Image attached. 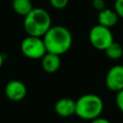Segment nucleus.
Wrapping results in <instances>:
<instances>
[{
  "mask_svg": "<svg viewBox=\"0 0 123 123\" xmlns=\"http://www.w3.org/2000/svg\"><path fill=\"white\" fill-rule=\"evenodd\" d=\"M47 52L57 55L66 53L72 46L73 37L68 28L62 25H54L42 37Z\"/></svg>",
  "mask_w": 123,
  "mask_h": 123,
  "instance_id": "f257e3e1",
  "label": "nucleus"
},
{
  "mask_svg": "<svg viewBox=\"0 0 123 123\" xmlns=\"http://www.w3.org/2000/svg\"><path fill=\"white\" fill-rule=\"evenodd\" d=\"M52 26L50 13L42 8H34L23 20V28L28 36L42 37Z\"/></svg>",
  "mask_w": 123,
  "mask_h": 123,
  "instance_id": "f03ea898",
  "label": "nucleus"
},
{
  "mask_svg": "<svg viewBox=\"0 0 123 123\" xmlns=\"http://www.w3.org/2000/svg\"><path fill=\"white\" fill-rule=\"evenodd\" d=\"M89 123H111V122L109 119L105 118V117H101V116H99V117H96V118L90 120Z\"/></svg>",
  "mask_w": 123,
  "mask_h": 123,
  "instance_id": "f3484780",
  "label": "nucleus"
},
{
  "mask_svg": "<svg viewBox=\"0 0 123 123\" xmlns=\"http://www.w3.org/2000/svg\"><path fill=\"white\" fill-rule=\"evenodd\" d=\"M3 63H4V56H3V55L0 53V68L2 67Z\"/></svg>",
  "mask_w": 123,
  "mask_h": 123,
  "instance_id": "a211bd4d",
  "label": "nucleus"
},
{
  "mask_svg": "<svg viewBox=\"0 0 123 123\" xmlns=\"http://www.w3.org/2000/svg\"><path fill=\"white\" fill-rule=\"evenodd\" d=\"M119 19L118 14L116 12L108 8H105L104 10L98 12V24H101L105 27L111 28L114 25H116L117 21Z\"/></svg>",
  "mask_w": 123,
  "mask_h": 123,
  "instance_id": "9d476101",
  "label": "nucleus"
},
{
  "mask_svg": "<svg viewBox=\"0 0 123 123\" xmlns=\"http://www.w3.org/2000/svg\"><path fill=\"white\" fill-rule=\"evenodd\" d=\"M105 53L107 55V57L110 59V60H112V61H117L119 60L122 56H123V48L122 46L113 41L106 50H105Z\"/></svg>",
  "mask_w": 123,
  "mask_h": 123,
  "instance_id": "f8f14e48",
  "label": "nucleus"
},
{
  "mask_svg": "<svg viewBox=\"0 0 123 123\" xmlns=\"http://www.w3.org/2000/svg\"><path fill=\"white\" fill-rule=\"evenodd\" d=\"M115 104L117 106V108L119 109V111L121 112H123V89L116 92V96H115Z\"/></svg>",
  "mask_w": 123,
  "mask_h": 123,
  "instance_id": "2eb2a0df",
  "label": "nucleus"
},
{
  "mask_svg": "<svg viewBox=\"0 0 123 123\" xmlns=\"http://www.w3.org/2000/svg\"><path fill=\"white\" fill-rule=\"evenodd\" d=\"M62 64L61 56L47 52L42 58H41V67L42 69L49 74L57 72Z\"/></svg>",
  "mask_w": 123,
  "mask_h": 123,
  "instance_id": "1a4fd4ad",
  "label": "nucleus"
},
{
  "mask_svg": "<svg viewBox=\"0 0 123 123\" xmlns=\"http://www.w3.org/2000/svg\"><path fill=\"white\" fill-rule=\"evenodd\" d=\"M5 95L12 101H21L27 95V86L19 80H12L5 86Z\"/></svg>",
  "mask_w": 123,
  "mask_h": 123,
  "instance_id": "0eeeda50",
  "label": "nucleus"
},
{
  "mask_svg": "<svg viewBox=\"0 0 123 123\" xmlns=\"http://www.w3.org/2000/svg\"><path fill=\"white\" fill-rule=\"evenodd\" d=\"M54 111L62 117H69L75 114L76 100H73L69 97H62L55 103Z\"/></svg>",
  "mask_w": 123,
  "mask_h": 123,
  "instance_id": "6e6552de",
  "label": "nucleus"
},
{
  "mask_svg": "<svg viewBox=\"0 0 123 123\" xmlns=\"http://www.w3.org/2000/svg\"><path fill=\"white\" fill-rule=\"evenodd\" d=\"M113 9L118 14L119 18L123 19V0H115Z\"/></svg>",
  "mask_w": 123,
  "mask_h": 123,
  "instance_id": "4468645a",
  "label": "nucleus"
},
{
  "mask_svg": "<svg viewBox=\"0 0 123 123\" xmlns=\"http://www.w3.org/2000/svg\"><path fill=\"white\" fill-rule=\"evenodd\" d=\"M49 2H50L51 6L54 9L62 10V9H64L67 6L69 0H49Z\"/></svg>",
  "mask_w": 123,
  "mask_h": 123,
  "instance_id": "ddd939ff",
  "label": "nucleus"
},
{
  "mask_svg": "<svg viewBox=\"0 0 123 123\" xmlns=\"http://www.w3.org/2000/svg\"><path fill=\"white\" fill-rule=\"evenodd\" d=\"M12 7L16 14L23 17L26 16L34 9L31 0H12Z\"/></svg>",
  "mask_w": 123,
  "mask_h": 123,
  "instance_id": "9b49d317",
  "label": "nucleus"
},
{
  "mask_svg": "<svg viewBox=\"0 0 123 123\" xmlns=\"http://www.w3.org/2000/svg\"><path fill=\"white\" fill-rule=\"evenodd\" d=\"M104 110L102 98L94 93H87L80 96L76 100L75 114L84 120H92L99 117Z\"/></svg>",
  "mask_w": 123,
  "mask_h": 123,
  "instance_id": "7ed1b4c3",
  "label": "nucleus"
},
{
  "mask_svg": "<svg viewBox=\"0 0 123 123\" xmlns=\"http://www.w3.org/2000/svg\"><path fill=\"white\" fill-rule=\"evenodd\" d=\"M107 87L114 92L123 89V65L117 64L109 69L105 80Z\"/></svg>",
  "mask_w": 123,
  "mask_h": 123,
  "instance_id": "423d86ee",
  "label": "nucleus"
},
{
  "mask_svg": "<svg viewBox=\"0 0 123 123\" xmlns=\"http://www.w3.org/2000/svg\"><path fill=\"white\" fill-rule=\"evenodd\" d=\"M92 7L94 10L100 12L105 9V1L104 0H92Z\"/></svg>",
  "mask_w": 123,
  "mask_h": 123,
  "instance_id": "dca6fc26",
  "label": "nucleus"
},
{
  "mask_svg": "<svg viewBox=\"0 0 123 123\" xmlns=\"http://www.w3.org/2000/svg\"><path fill=\"white\" fill-rule=\"evenodd\" d=\"M20 50L22 54L30 60H41L47 53L42 37L27 36L20 43Z\"/></svg>",
  "mask_w": 123,
  "mask_h": 123,
  "instance_id": "39448f33",
  "label": "nucleus"
},
{
  "mask_svg": "<svg viewBox=\"0 0 123 123\" xmlns=\"http://www.w3.org/2000/svg\"><path fill=\"white\" fill-rule=\"evenodd\" d=\"M88 39L90 44L97 50L105 51L113 41V35L111 28L96 24L89 30Z\"/></svg>",
  "mask_w": 123,
  "mask_h": 123,
  "instance_id": "20e7f679",
  "label": "nucleus"
}]
</instances>
